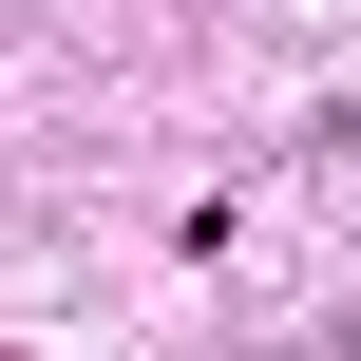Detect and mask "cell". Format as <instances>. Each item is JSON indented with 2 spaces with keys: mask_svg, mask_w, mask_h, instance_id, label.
Here are the masks:
<instances>
[]
</instances>
